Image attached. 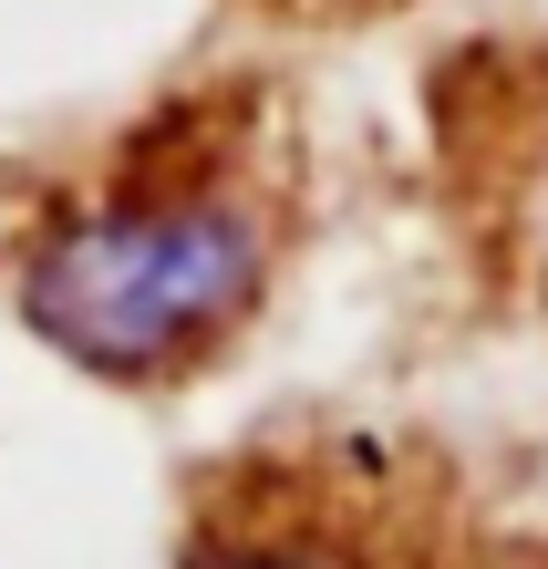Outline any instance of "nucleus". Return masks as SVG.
Wrapping results in <instances>:
<instances>
[{
  "label": "nucleus",
  "mask_w": 548,
  "mask_h": 569,
  "mask_svg": "<svg viewBox=\"0 0 548 569\" xmlns=\"http://www.w3.org/2000/svg\"><path fill=\"white\" fill-rule=\"evenodd\" d=\"M280 270V208L249 156V124L208 104L156 114L83 187H62L21 239L11 300L31 342L93 383H187L259 321Z\"/></svg>",
  "instance_id": "f257e3e1"
},
{
  "label": "nucleus",
  "mask_w": 548,
  "mask_h": 569,
  "mask_svg": "<svg viewBox=\"0 0 548 569\" xmlns=\"http://www.w3.org/2000/svg\"><path fill=\"white\" fill-rule=\"evenodd\" d=\"M177 569H497V549L435 477H403L383 446H269L197 497Z\"/></svg>",
  "instance_id": "f03ea898"
}]
</instances>
